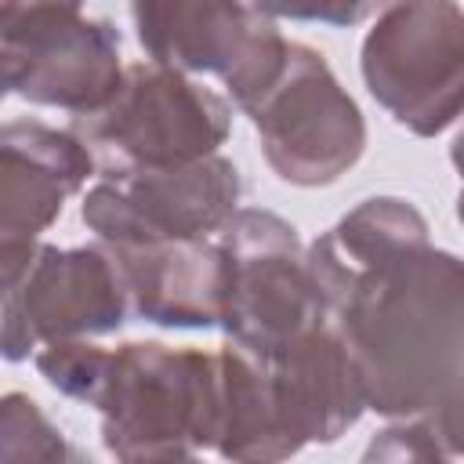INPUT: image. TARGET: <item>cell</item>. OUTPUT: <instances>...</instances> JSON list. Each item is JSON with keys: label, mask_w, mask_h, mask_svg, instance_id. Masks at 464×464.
Segmentation results:
<instances>
[{"label": "cell", "mask_w": 464, "mask_h": 464, "mask_svg": "<svg viewBox=\"0 0 464 464\" xmlns=\"http://www.w3.org/2000/svg\"><path fill=\"white\" fill-rule=\"evenodd\" d=\"M334 323L373 413H428L464 384V257L431 243L406 250L366 272Z\"/></svg>", "instance_id": "6da1fadb"}, {"label": "cell", "mask_w": 464, "mask_h": 464, "mask_svg": "<svg viewBox=\"0 0 464 464\" xmlns=\"http://www.w3.org/2000/svg\"><path fill=\"white\" fill-rule=\"evenodd\" d=\"M218 352L174 348L163 341H123L94 410L109 457L192 460L218 442Z\"/></svg>", "instance_id": "7a4b0ae2"}, {"label": "cell", "mask_w": 464, "mask_h": 464, "mask_svg": "<svg viewBox=\"0 0 464 464\" xmlns=\"http://www.w3.org/2000/svg\"><path fill=\"white\" fill-rule=\"evenodd\" d=\"M98 174L170 170L214 156L232 130V105L192 72L152 58L123 69L116 94L72 120Z\"/></svg>", "instance_id": "3957f363"}, {"label": "cell", "mask_w": 464, "mask_h": 464, "mask_svg": "<svg viewBox=\"0 0 464 464\" xmlns=\"http://www.w3.org/2000/svg\"><path fill=\"white\" fill-rule=\"evenodd\" d=\"M4 359L22 362L44 344L116 334L130 315L120 257L109 243H0Z\"/></svg>", "instance_id": "277c9868"}, {"label": "cell", "mask_w": 464, "mask_h": 464, "mask_svg": "<svg viewBox=\"0 0 464 464\" xmlns=\"http://www.w3.org/2000/svg\"><path fill=\"white\" fill-rule=\"evenodd\" d=\"M370 98L410 134L439 138L464 120V7L457 0H395L359 47Z\"/></svg>", "instance_id": "5b68a950"}, {"label": "cell", "mask_w": 464, "mask_h": 464, "mask_svg": "<svg viewBox=\"0 0 464 464\" xmlns=\"http://www.w3.org/2000/svg\"><path fill=\"white\" fill-rule=\"evenodd\" d=\"M87 0H0L4 94L87 116L120 80V29L83 14Z\"/></svg>", "instance_id": "8992f818"}, {"label": "cell", "mask_w": 464, "mask_h": 464, "mask_svg": "<svg viewBox=\"0 0 464 464\" xmlns=\"http://www.w3.org/2000/svg\"><path fill=\"white\" fill-rule=\"evenodd\" d=\"M228 265L221 330L228 341L268 355L301 334L334 323L297 228L265 207H239L218 232Z\"/></svg>", "instance_id": "52a82bcc"}, {"label": "cell", "mask_w": 464, "mask_h": 464, "mask_svg": "<svg viewBox=\"0 0 464 464\" xmlns=\"http://www.w3.org/2000/svg\"><path fill=\"white\" fill-rule=\"evenodd\" d=\"M243 116H250L272 174L294 188H326L366 152L362 109L330 62L297 40H290L279 80Z\"/></svg>", "instance_id": "ba28073f"}, {"label": "cell", "mask_w": 464, "mask_h": 464, "mask_svg": "<svg viewBox=\"0 0 464 464\" xmlns=\"http://www.w3.org/2000/svg\"><path fill=\"white\" fill-rule=\"evenodd\" d=\"M141 51L181 72H210L239 112L279 80L290 40L276 18L246 0H130Z\"/></svg>", "instance_id": "9c48e42d"}, {"label": "cell", "mask_w": 464, "mask_h": 464, "mask_svg": "<svg viewBox=\"0 0 464 464\" xmlns=\"http://www.w3.org/2000/svg\"><path fill=\"white\" fill-rule=\"evenodd\" d=\"M243 178L221 152L170 170L109 174L80 203L83 225L109 246L203 239L239 210Z\"/></svg>", "instance_id": "30bf717a"}, {"label": "cell", "mask_w": 464, "mask_h": 464, "mask_svg": "<svg viewBox=\"0 0 464 464\" xmlns=\"http://www.w3.org/2000/svg\"><path fill=\"white\" fill-rule=\"evenodd\" d=\"M261 362L276 428L290 457L304 446L337 442L370 410L355 355L337 323H323L301 334L279 352L261 355Z\"/></svg>", "instance_id": "8fae6325"}, {"label": "cell", "mask_w": 464, "mask_h": 464, "mask_svg": "<svg viewBox=\"0 0 464 464\" xmlns=\"http://www.w3.org/2000/svg\"><path fill=\"white\" fill-rule=\"evenodd\" d=\"M94 174L98 163L72 127L7 120L0 130V243L40 239Z\"/></svg>", "instance_id": "7c38bea8"}, {"label": "cell", "mask_w": 464, "mask_h": 464, "mask_svg": "<svg viewBox=\"0 0 464 464\" xmlns=\"http://www.w3.org/2000/svg\"><path fill=\"white\" fill-rule=\"evenodd\" d=\"M130 297V315L163 330H214L225 315L228 265L221 243L170 239L112 246Z\"/></svg>", "instance_id": "4fadbf2b"}, {"label": "cell", "mask_w": 464, "mask_h": 464, "mask_svg": "<svg viewBox=\"0 0 464 464\" xmlns=\"http://www.w3.org/2000/svg\"><path fill=\"white\" fill-rule=\"evenodd\" d=\"M424 243H431V228L417 203L402 196H366L308 243V272L337 319L366 272Z\"/></svg>", "instance_id": "5bb4252c"}, {"label": "cell", "mask_w": 464, "mask_h": 464, "mask_svg": "<svg viewBox=\"0 0 464 464\" xmlns=\"http://www.w3.org/2000/svg\"><path fill=\"white\" fill-rule=\"evenodd\" d=\"M0 460L4 464H25V460L62 464V460H76V450L47 420L36 399H29L25 392H7L0 399Z\"/></svg>", "instance_id": "9a60e30c"}, {"label": "cell", "mask_w": 464, "mask_h": 464, "mask_svg": "<svg viewBox=\"0 0 464 464\" xmlns=\"http://www.w3.org/2000/svg\"><path fill=\"white\" fill-rule=\"evenodd\" d=\"M366 460H450L428 413L417 417H395L388 428H381L366 453Z\"/></svg>", "instance_id": "2e32d148"}, {"label": "cell", "mask_w": 464, "mask_h": 464, "mask_svg": "<svg viewBox=\"0 0 464 464\" xmlns=\"http://www.w3.org/2000/svg\"><path fill=\"white\" fill-rule=\"evenodd\" d=\"M272 18H290V22H319L334 29H352L373 14H381L395 0H250Z\"/></svg>", "instance_id": "e0dca14e"}, {"label": "cell", "mask_w": 464, "mask_h": 464, "mask_svg": "<svg viewBox=\"0 0 464 464\" xmlns=\"http://www.w3.org/2000/svg\"><path fill=\"white\" fill-rule=\"evenodd\" d=\"M428 420L446 450V457H460L464 460V384H457L453 392H446L431 410H428Z\"/></svg>", "instance_id": "ac0fdd59"}, {"label": "cell", "mask_w": 464, "mask_h": 464, "mask_svg": "<svg viewBox=\"0 0 464 464\" xmlns=\"http://www.w3.org/2000/svg\"><path fill=\"white\" fill-rule=\"evenodd\" d=\"M450 163H453V170L460 174V192H457V221L464 225V127L457 130V138H453V145H450Z\"/></svg>", "instance_id": "d6986e66"}]
</instances>
